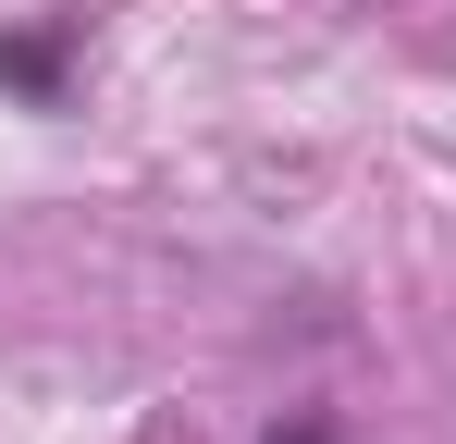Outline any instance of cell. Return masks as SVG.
Here are the masks:
<instances>
[{"label": "cell", "mask_w": 456, "mask_h": 444, "mask_svg": "<svg viewBox=\"0 0 456 444\" xmlns=\"http://www.w3.org/2000/svg\"><path fill=\"white\" fill-rule=\"evenodd\" d=\"M62 74H75V25H12V37H0V86H12V99H37V111H50V99H62Z\"/></svg>", "instance_id": "cell-1"}, {"label": "cell", "mask_w": 456, "mask_h": 444, "mask_svg": "<svg viewBox=\"0 0 456 444\" xmlns=\"http://www.w3.org/2000/svg\"><path fill=\"white\" fill-rule=\"evenodd\" d=\"M259 444H346V420H333V407H284Z\"/></svg>", "instance_id": "cell-2"}]
</instances>
